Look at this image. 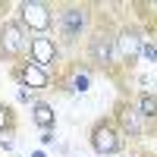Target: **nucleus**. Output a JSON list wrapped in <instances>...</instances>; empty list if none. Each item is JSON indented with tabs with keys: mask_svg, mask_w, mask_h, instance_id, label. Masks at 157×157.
<instances>
[{
	"mask_svg": "<svg viewBox=\"0 0 157 157\" xmlns=\"http://www.w3.org/2000/svg\"><path fill=\"white\" fill-rule=\"evenodd\" d=\"M94 22H98V13L91 3H57L54 6V29L60 38V47L85 44Z\"/></svg>",
	"mask_w": 157,
	"mask_h": 157,
	"instance_id": "f257e3e1",
	"label": "nucleus"
},
{
	"mask_svg": "<svg viewBox=\"0 0 157 157\" xmlns=\"http://www.w3.org/2000/svg\"><path fill=\"white\" fill-rule=\"evenodd\" d=\"M85 63L91 69H101V72H110L116 75L120 69V50H116V25L98 19L94 29H91L88 41H85Z\"/></svg>",
	"mask_w": 157,
	"mask_h": 157,
	"instance_id": "f03ea898",
	"label": "nucleus"
},
{
	"mask_svg": "<svg viewBox=\"0 0 157 157\" xmlns=\"http://www.w3.org/2000/svg\"><path fill=\"white\" fill-rule=\"evenodd\" d=\"M29 41H32V35L25 32L16 19H3L0 22V60L13 63V66L22 63L29 57Z\"/></svg>",
	"mask_w": 157,
	"mask_h": 157,
	"instance_id": "7ed1b4c3",
	"label": "nucleus"
},
{
	"mask_svg": "<svg viewBox=\"0 0 157 157\" xmlns=\"http://www.w3.org/2000/svg\"><path fill=\"white\" fill-rule=\"evenodd\" d=\"M88 145H91V151L101 154V157H116L126 148V138L120 132V126L113 123V116H104V120H98L94 126H91Z\"/></svg>",
	"mask_w": 157,
	"mask_h": 157,
	"instance_id": "20e7f679",
	"label": "nucleus"
},
{
	"mask_svg": "<svg viewBox=\"0 0 157 157\" xmlns=\"http://www.w3.org/2000/svg\"><path fill=\"white\" fill-rule=\"evenodd\" d=\"M91 78H94V69L82 60H69L63 63L60 72L54 75V91H63V94H85L91 88Z\"/></svg>",
	"mask_w": 157,
	"mask_h": 157,
	"instance_id": "39448f33",
	"label": "nucleus"
},
{
	"mask_svg": "<svg viewBox=\"0 0 157 157\" xmlns=\"http://www.w3.org/2000/svg\"><path fill=\"white\" fill-rule=\"evenodd\" d=\"M25 60H32L35 66H41L47 69L50 75H57L60 66H63V47L60 41H54L50 35H32V41H29V57Z\"/></svg>",
	"mask_w": 157,
	"mask_h": 157,
	"instance_id": "423d86ee",
	"label": "nucleus"
},
{
	"mask_svg": "<svg viewBox=\"0 0 157 157\" xmlns=\"http://www.w3.org/2000/svg\"><path fill=\"white\" fill-rule=\"evenodd\" d=\"M16 22L29 35H47L54 29V6L44 3V0H25V3H19Z\"/></svg>",
	"mask_w": 157,
	"mask_h": 157,
	"instance_id": "0eeeda50",
	"label": "nucleus"
},
{
	"mask_svg": "<svg viewBox=\"0 0 157 157\" xmlns=\"http://www.w3.org/2000/svg\"><path fill=\"white\" fill-rule=\"evenodd\" d=\"M148 38V29L141 22H126L116 29V50H120V66H132V63L141 57V44Z\"/></svg>",
	"mask_w": 157,
	"mask_h": 157,
	"instance_id": "6e6552de",
	"label": "nucleus"
},
{
	"mask_svg": "<svg viewBox=\"0 0 157 157\" xmlns=\"http://www.w3.org/2000/svg\"><path fill=\"white\" fill-rule=\"evenodd\" d=\"M10 75L19 88H32V91H54V75L47 69L35 66L32 60H22L16 66H10Z\"/></svg>",
	"mask_w": 157,
	"mask_h": 157,
	"instance_id": "1a4fd4ad",
	"label": "nucleus"
},
{
	"mask_svg": "<svg viewBox=\"0 0 157 157\" xmlns=\"http://www.w3.org/2000/svg\"><path fill=\"white\" fill-rule=\"evenodd\" d=\"M113 123L120 126V132H123V138H126V141H135V138H145V135H148V126H145V120L138 116V110L132 107V98L116 104Z\"/></svg>",
	"mask_w": 157,
	"mask_h": 157,
	"instance_id": "9d476101",
	"label": "nucleus"
},
{
	"mask_svg": "<svg viewBox=\"0 0 157 157\" xmlns=\"http://www.w3.org/2000/svg\"><path fill=\"white\" fill-rule=\"evenodd\" d=\"M132 107L145 123H157V91H138L132 94Z\"/></svg>",
	"mask_w": 157,
	"mask_h": 157,
	"instance_id": "9b49d317",
	"label": "nucleus"
},
{
	"mask_svg": "<svg viewBox=\"0 0 157 157\" xmlns=\"http://www.w3.org/2000/svg\"><path fill=\"white\" fill-rule=\"evenodd\" d=\"M32 123L41 129V132L57 129V110L50 107L47 101H35V104H32Z\"/></svg>",
	"mask_w": 157,
	"mask_h": 157,
	"instance_id": "f8f14e48",
	"label": "nucleus"
},
{
	"mask_svg": "<svg viewBox=\"0 0 157 157\" xmlns=\"http://www.w3.org/2000/svg\"><path fill=\"white\" fill-rule=\"evenodd\" d=\"M141 60L157 66V38H154L151 32H148V38H145V44H141Z\"/></svg>",
	"mask_w": 157,
	"mask_h": 157,
	"instance_id": "ddd939ff",
	"label": "nucleus"
},
{
	"mask_svg": "<svg viewBox=\"0 0 157 157\" xmlns=\"http://www.w3.org/2000/svg\"><path fill=\"white\" fill-rule=\"evenodd\" d=\"M13 129H16V113H13V107L0 104V132H13Z\"/></svg>",
	"mask_w": 157,
	"mask_h": 157,
	"instance_id": "4468645a",
	"label": "nucleus"
},
{
	"mask_svg": "<svg viewBox=\"0 0 157 157\" xmlns=\"http://www.w3.org/2000/svg\"><path fill=\"white\" fill-rule=\"evenodd\" d=\"M148 10H151V22H154V29H157V3H145Z\"/></svg>",
	"mask_w": 157,
	"mask_h": 157,
	"instance_id": "2eb2a0df",
	"label": "nucleus"
},
{
	"mask_svg": "<svg viewBox=\"0 0 157 157\" xmlns=\"http://www.w3.org/2000/svg\"><path fill=\"white\" fill-rule=\"evenodd\" d=\"M41 141H44V145H50V141H54V129H47V132H41Z\"/></svg>",
	"mask_w": 157,
	"mask_h": 157,
	"instance_id": "dca6fc26",
	"label": "nucleus"
},
{
	"mask_svg": "<svg viewBox=\"0 0 157 157\" xmlns=\"http://www.w3.org/2000/svg\"><path fill=\"white\" fill-rule=\"evenodd\" d=\"M148 32H151V35H154V38H157V29H148Z\"/></svg>",
	"mask_w": 157,
	"mask_h": 157,
	"instance_id": "f3484780",
	"label": "nucleus"
}]
</instances>
